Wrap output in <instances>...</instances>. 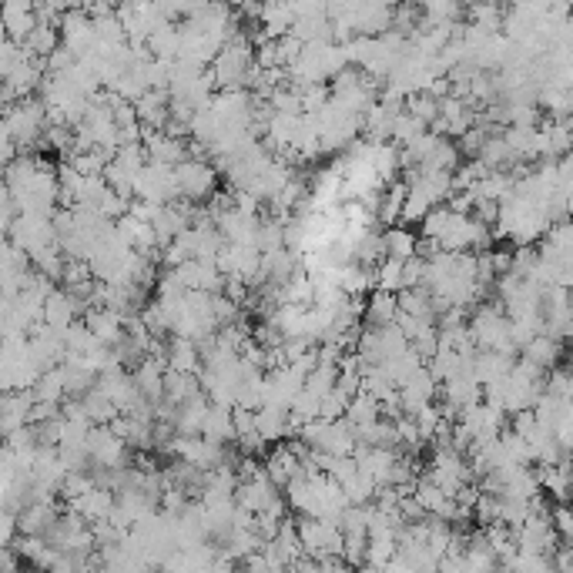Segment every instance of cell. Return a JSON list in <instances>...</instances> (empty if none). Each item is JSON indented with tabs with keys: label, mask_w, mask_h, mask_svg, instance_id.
Here are the masks:
<instances>
[{
	"label": "cell",
	"mask_w": 573,
	"mask_h": 573,
	"mask_svg": "<svg viewBox=\"0 0 573 573\" xmlns=\"http://www.w3.org/2000/svg\"><path fill=\"white\" fill-rule=\"evenodd\" d=\"M513 145H517V148H523V145H527V141H523L520 135H513ZM543 145V135H537V138H533V148H540Z\"/></svg>",
	"instance_id": "1"
}]
</instances>
